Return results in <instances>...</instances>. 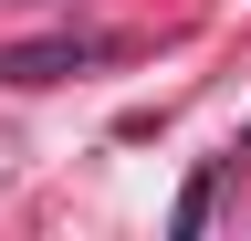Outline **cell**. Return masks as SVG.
I'll return each instance as SVG.
<instances>
[{
    "label": "cell",
    "instance_id": "6da1fadb",
    "mask_svg": "<svg viewBox=\"0 0 251 241\" xmlns=\"http://www.w3.org/2000/svg\"><path fill=\"white\" fill-rule=\"evenodd\" d=\"M84 63H94V42L52 32V42H11V53H0V84H63V74H84Z\"/></svg>",
    "mask_w": 251,
    "mask_h": 241
},
{
    "label": "cell",
    "instance_id": "7a4b0ae2",
    "mask_svg": "<svg viewBox=\"0 0 251 241\" xmlns=\"http://www.w3.org/2000/svg\"><path fill=\"white\" fill-rule=\"evenodd\" d=\"M209 199H220V168H199V178H188V199H178V231H199V220H209Z\"/></svg>",
    "mask_w": 251,
    "mask_h": 241
}]
</instances>
